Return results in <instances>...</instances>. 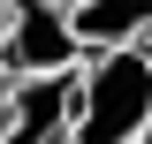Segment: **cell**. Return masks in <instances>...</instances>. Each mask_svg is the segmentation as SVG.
Returning a JSON list of instances; mask_svg holds the SVG:
<instances>
[{"instance_id": "4", "label": "cell", "mask_w": 152, "mask_h": 144, "mask_svg": "<svg viewBox=\"0 0 152 144\" xmlns=\"http://www.w3.org/2000/svg\"><path fill=\"white\" fill-rule=\"evenodd\" d=\"M69 31H76L84 53H99V46H145L152 38V0H76Z\"/></svg>"}, {"instance_id": "6", "label": "cell", "mask_w": 152, "mask_h": 144, "mask_svg": "<svg viewBox=\"0 0 152 144\" xmlns=\"http://www.w3.org/2000/svg\"><path fill=\"white\" fill-rule=\"evenodd\" d=\"M0 38H8V0H0Z\"/></svg>"}, {"instance_id": "7", "label": "cell", "mask_w": 152, "mask_h": 144, "mask_svg": "<svg viewBox=\"0 0 152 144\" xmlns=\"http://www.w3.org/2000/svg\"><path fill=\"white\" fill-rule=\"evenodd\" d=\"M53 8H76V0H53Z\"/></svg>"}, {"instance_id": "2", "label": "cell", "mask_w": 152, "mask_h": 144, "mask_svg": "<svg viewBox=\"0 0 152 144\" xmlns=\"http://www.w3.org/2000/svg\"><path fill=\"white\" fill-rule=\"evenodd\" d=\"M0 53H8L15 76H53V68H76L84 46H76V31H69V8H53V0H8Z\"/></svg>"}, {"instance_id": "1", "label": "cell", "mask_w": 152, "mask_h": 144, "mask_svg": "<svg viewBox=\"0 0 152 144\" xmlns=\"http://www.w3.org/2000/svg\"><path fill=\"white\" fill-rule=\"evenodd\" d=\"M145 121H152V46H99L76 61V106H69L76 144H137Z\"/></svg>"}, {"instance_id": "8", "label": "cell", "mask_w": 152, "mask_h": 144, "mask_svg": "<svg viewBox=\"0 0 152 144\" xmlns=\"http://www.w3.org/2000/svg\"><path fill=\"white\" fill-rule=\"evenodd\" d=\"M61 144H76V137H61Z\"/></svg>"}, {"instance_id": "3", "label": "cell", "mask_w": 152, "mask_h": 144, "mask_svg": "<svg viewBox=\"0 0 152 144\" xmlns=\"http://www.w3.org/2000/svg\"><path fill=\"white\" fill-rule=\"evenodd\" d=\"M69 106H76V68L15 76L8 106H0V144H61L69 137Z\"/></svg>"}, {"instance_id": "5", "label": "cell", "mask_w": 152, "mask_h": 144, "mask_svg": "<svg viewBox=\"0 0 152 144\" xmlns=\"http://www.w3.org/2000/svg\"><path fill=\"white\" fill-rule=\"evenodd\" d=\"M8 91H15V68H8V53H0V106H8Z\"/></svg>"}, {"instance_id": "9", "label": "cell", "mask_w": 152, "mask_h": 144, "mask_svg": "<svg viewBox=\"0 0 152 144\" xmlns=\"http://www.w3.org/2000/svg\"><path fill=\"white\" fill-rule=\"evenodd\" d=\"M145 46H152V38H145Z\"/></svg>"}]
</instances>
